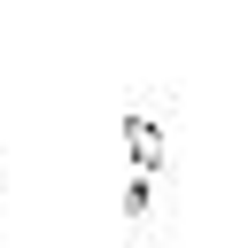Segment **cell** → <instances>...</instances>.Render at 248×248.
<instances>
[{
  "instance_id": "obj_1",
  "label": "cell",
  "mask_w": 248,
  "mask_h": 248,
  "mask_svg": "<svg viewBox=\"0 0 248 248\" xmlns=\"http://www.w3.org/2000/svg\"><path fill=\"white\" fill-rule=\"evenodd\" d=\"M124 147H132V170H140V178L163 170V124H155V116H124Z\"/></svg>"
}]
</instances>
